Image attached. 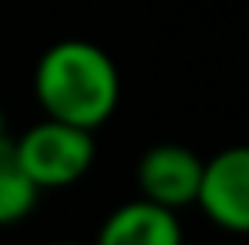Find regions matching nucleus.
Instances as JSON below:
<instances>
[{
    "instance_id": "obj_4",
    "label": "nucleus",
    "mask_w": 249,
    "mask_h": 245,
    "mask_svg": "<svg viewBox=\"0 0 249 245\" xmlns=\"http://www.w3.org/2000/svg\"><path fill=\"white\" fill-rule=\"evenodd\" d=\"M202 158L178 145V141H159L142 151L135 164V185L142 198L162 205V208H189L199 198V181H202Z\"/></svg>"
},
{
    "instance_id": "obj_2",
    "label": "nucleus",
    "mask_w": 249,
    "mask_h": 245,
    "mask_svg": "<svg viewBox=\"0 0 249 245\" xmlns=\"http://www.w3.org/2000/svg\"><path fill=\"white\" fill-rule=\"evenodd\" d=\"M14 148L37 192L68 188L81 181L94 164V131L57 118H44L31 124L20 138H14Z\"/></svg>"
},
{
    "instance_id": "obj_1",
    "label": "nucleus",
    "mask_w": 249,
    "mask_h": 245,
    "mask_svg": "<svg viewBox=\"0 0 249 245\" xmlns=\"http://www.w3.org/2000/svg\"><path fill=\"white\" fill-rule=\"evenodd\" d=\"M34 94L47 118L94 131L115 114L122 101L118 64L91 41H57L34 67Z\"/></svg>"
},
{
    "instance_id": "obj_5",
    "label": "nucleus",
    "mask_w": 249,
    "mask_h": 245,
    "mask_svg": "<svg viewBox=\"0 0 249 245\" xmlns=\"http://www.w3.org/2000/svg\"><path fill=\"white\" fill-rule=\"evenodd\" d=\"M94 245H185L182 225L172 208L135 198L118 205L98 229Z\"/></svg>"
},
{
    "instance_id": "obj_3",
    "label": "nucleus",
    "mask_w": 249,
    "mask_h": 245,
    "mask_svg": "<svg viewBox=\"0 0 249 245\" xmlns=\"http://www.w3.org/2000/svg\"><path fill=\"white\" fill-rule=\"evenodd\" d=\"M196 205L222 232L249 235V145H229L202 164Z\"/></svg>"
},
{
    "instance_id": "obj_8",
    "label": "nucleus",
    "mask_w": 249,
    "mask_h": 245,
    "mask_svg": "<svg viewBox=\"0 0 249 245\" xmlns=\"http://www.w3.org/2000/svg\"><path fill=\"white\" fill-rule=\"evenodd\" d=\"M51 245H81V242H51Z\"/></svg>"
},
{
    "instance_id": "obj_9",
    "label": "nucleus",
    "mask_w": 249,
    "mask_h": 245,
    "mask_svg": "<svg viewBox=\"0 0 249 245\" xmlns=\"http://www.w3.org/2000/svg\"><path fill=\"white\" fill-rule=\"evenodd\" d=\"M199 245H212V242H199Z\"/></svg>"
},
{
    "instance_id": "obj_6",
    "label": "nucleus",
    "mask_w": 249,
    "mask_h": 245,
    "mask_svg": "<svg viewBox=\"0 0 249 245\" xmlns=\"http://www.w3.org/2000/svg\"><path fill=\"white\" fill-rule=\"evenodd\" d=\"M37 195H41L37 185L27 178L24 164L17 158L14 138L0 134V229L27 218L37 205Z\"/></svg>"
},
{
    "instance_id": "obj_7",
    "label": "nucleus",
    "mask_w": 249,
    "mask_h": 245,
    "mask_svg": "<svg viewBox=\"0 0 249 245\" xmlns=\"http://www.w3.org/2000/svg\"><path fill=\"white\" fill-rule=\"evenodd\" d=\"M0 134H7V114H3V108H0Z\"/></svg>"
}]
</instances>
